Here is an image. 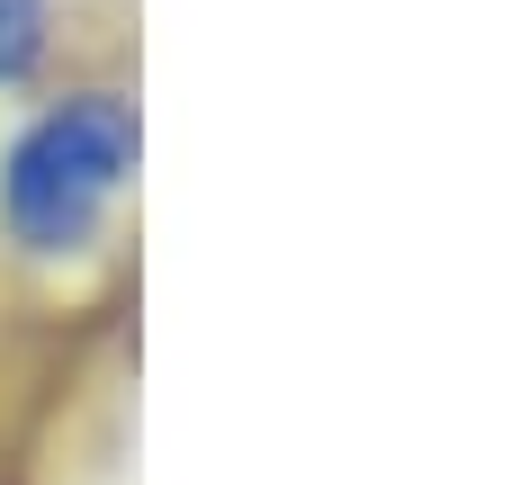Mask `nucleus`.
Wrapping results in <instances>:
<instances>
[{
  "instance_id": "obj_1",
  "label": "nucleus",
  "mask_w": 512,
  "mask_h": 485,
  "mask_svg": "<svg viewBox=\"0 0 512 485\" xmlns=\"http://www.w3.org/2000/svg\"><path fill=\"white\" fill-rule=\"evenodd\" d=\"M135 144L126 90H63L27 108L0 144V234L27 261H81L135 180Z\"/></svg>"
},
{
  "instance_id": "obj_2",
  "label": "nucleus",
  "mask_w": 512,
  "mask_h": 485,
  "mask_svg": "<svg viewBox=\"0 0 512 485\" xmlns=\"http://www.w3.org/2000/svg\"><path fill=\"white\" fill-rule=\"evenodd\" d=\"M54 45V0H0V90H18Z\"/></svg>"
}]
</instances>
